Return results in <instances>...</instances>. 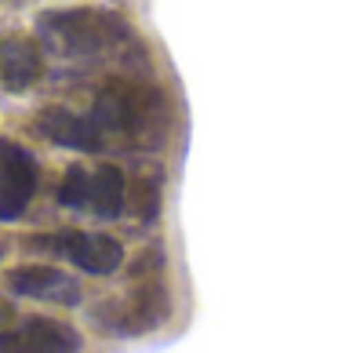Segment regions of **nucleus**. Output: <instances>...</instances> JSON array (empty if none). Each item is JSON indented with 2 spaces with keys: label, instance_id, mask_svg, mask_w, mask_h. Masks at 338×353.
Masks as SVG:
<instances>
[{
  "label": "nucleus",
  "instance_id": "obj_4",
  "mask_svg": "<svg viewBox=\"0 0 338 353\" xmlns=\"http://www.w3.org/2000/svg\"><path fill=\"white\" fill-rule=\"evenodd\" d=\"M36 161L11 139H0V222H15L36 197Z\"/></svg>",
  "mask_w": 338,
  "mask_h": 353
},
{
  "label": "nucleus",
  "instance_id": "obj_1",
  "mask_svg": "<svg viewBox=\"0 0 338 353\" xmlns=\"http://www.w3.org/2000/svg\"><path fill=\"white\" fill-rule=\"evenodd\" d=\"M36 37L47 51L62 59H106L120 51H138V37L127 26V19L113 11H91V8H73V11H47L36 22Z\"/></svg>",
  "mask_w": 338,
  "mask_h": 353
},
{
  "label": "nucleus",
  "instance_id": "obj_2",
  "mask_svg": "<svg viewBox=\"0 0 338 353\" xmlns=\"http://www.w3.org/2000/svg\"><path fill=\"white\" fill-rule=\"evenodd\" d=\"M55 197L62 208L113 222L127 208V179L116 164H70Z\"/></svg>",
  "mask_w": 338,
  "mask_h": 353
},
{
  "label": "nucleus",
  "instance_id": "obj_6",
  "mask_svg": "<svg viewBox=\"0 0 338 353\" xmlns=\"http://www.w3.org/2000/svg\"><path fill=\"white\" fill-rule=\"evenodd\" d=\"M36 132L51 142H59V146H66V150H76V153H106V142L98 139L95 124L87 121V113L51 106L36 117Z\"/></svg>",
  "mask_w": 338,
  "mask_h": 353
},
{
  "label": "nucleus",
  "instance_id": "obj_3",
  "mask_svg": "<svg viewBox=\"0 0 338 353\" xmlns=\"http://www.w3.org/2000/svg\"><path fill=\"white\" fill-rule=\"evenodd\" d=\"M33 248H44L51 255L70 259L76 270L91 273V277H109V273L120 270L124 263V248L120 241L106 237V233L95 230H59V233H41V237L30 241Z\"/></svg>",
  "mask_w": 338,
  "mask_h": 353
},
{
  "label": "nucleus",
  "instance_id": "obj_8",
  "mask_svg": "<svg viewBox=\"0 0 338 353\" xmlns=\"http://www.w3.org/2000/svg\"><path fill=\"white\" fill-rule=\"evenodd\" d=\"M41 73H44V62L33 41H19V37L0 41V84L8 91L33 88L41 81Z\"/></svg>",
  "mask_w": 338,
  "mask_h": 353
},
{
  "label": "nucleus",
  "instance_id": "obj_5",
  "mask_svg": "<svg viewBox=\"0 0 338 353\" xmlns=\"http://www.w3.org/2000/svg\"><path fill=\"white\" fill-rule=\"evenodd\" d=\"M8 288L25 299H44V303H62V306H81V284L76 277L51 266H22L8 277Z\"/></svg>",
  "mask_w": 338,
  "mask_h": 353
},
{
  "label": "nucleus",
  "instance_id": "obj_7",
  "mask_svg": "<svg viewBox=\"0 0 338 353\" xmlns=\"http://www.w3.org/2000/svg\"><path fill=\"white\" fill-rule=\"evenodd\" d=\"M4 350H81V335L70 324L51 321V317H30L22 332L0 335Z\"/></svg>",
  "mask_w": 338,
  "mask_h": 353
}]
</instances>
